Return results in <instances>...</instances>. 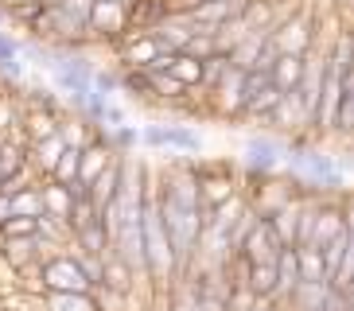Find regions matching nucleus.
<instances>
[{
	"mask_svg": "<svg viewBox=\"0 0 354 311\" xmlns=\"http://www.w3.org/2000/svg\"><path fill=\"white\" fill-rule=\"evenodd\" d=\"M109 164H113V152H109L97 136L90 140V144L78 148V195H86V187L94 183Z\"/></svg>",
	"mask_w": 354,
	"mask_h": 311,
	"instance_id": "9b49d317",
	"label": "nucleus"
},
{
	"mask_svg": "<svg viewBox=\"0 0 354 311\" xmlns=\"http://www.w3.org/2000/svg\"><path fill=\"white\" fill-rule=\"evenodd\" d=\"M8 210L12 218H39L43 214V198H39V183L24 187L16 195H8Z\"/></svg>",
	"mask_w": 354,
	"mask_h": 311,
	"instance_id": "412c9836",
	"label": "nucleus"
},
{
	"mask_svg": "<svg viewBox=\"0 0 354 311\" xmlns=\"http://www.w3.org/2000/svg\"><path fill=\"white\" fill-rule=\"evenodd\" d=\"M35 308L39 311H97L94 296L86 292V296H63V292H43L35 296Z\"/></svg>",
	"mask_w": 354,
	"mask_h": 311,
	"instance_id": "6ab92c4d",
	"label": "nucleus"
},
{
	"mask_svg": "<svg viewBox=\"0 0 354 311\" xmlns=\"http://www.w3.org/2000/svg\"><path fill=\"white\" fill-rule=\"evenodd\" d=\"M241 288H250L253 300H272V292H277V269L272 265H250Z\"/></svg>",
	"mask_w": 354,
	"mask_h": 311,
	"instance_id": "aec40b11",
	"label": "nucleus"
},
{
	"mask_svg": "<svg viewBox=\"0 0 354 311\" xmlns=\"http://www.w3.org/2000/svg\"><path fill=\"white\" fill-rule=\"evenodd\" d=\"M241 93H245V74L234 70V66H226L222 70V78L214 86H210L203 97L210 102V109H214V117H222V121H230V117H241Z\"/></svg>",
	"mask_w": 354,
	"mask_h": 311,
	"instance_id": "0eeeda50",
	"label": "nucleus"
},
{
	"mask_svg": "<svg viewBox=\"0 0 354 311\" xmlns=\"http://www.w3.org/2000/svg\"><path fill=\"white\" fill-rule=\"evenodd\" d=\"M269 47L277 55H296V59H304V55L315 47V23L308 12H292V16H281V20L269 28Z\"/></svg>",
	"mask_w": 354,
	"mask_h": 311,
	"instance_id": "20e7f679",
	"label": "nucleus"
},
{
	"mask_svg": "<svg viewBox=\"0 0 354 311\" xmlns=\"http://www.w3.org/2000/svg\"><path fill=\"white\" fill-rule=\"evenodd\" d=\"M55 8H63L66 16H71V20L86 31V20H90V8H94V0H59Z\"/></svg>",
	"mask_w": 354,
	"mask_h": 311,
	"instance_id": "5701e85b",
	"label": "nucleus"
},
{
	"mask_svg": "<svg viewBox=\"0 0 354 311\" xmlns=\"http://www.w3.org/2000/svg\"><path fill=\"white\" fill-rule=\"evenodd\" d=\"M59 140H63V148H82L94 140V124L78 113H63L59 117Z\"/></svg>",
	"mask_w": 354,
	"mask_h": 311,
	"instance_id": "a211bd4d",
	"label": "nucleus"
},
{
	"mask_svg": "<svg viewBox=\"0 0 354 311\" xmlns=\"http://www.w3.org/2000/svg\"><path fill=\"white\" fill-rule=\"evenodd\" d=\"M296 269H300V280H312V284H327V272H323L319 249L296 245Z\"/></svg>",
	"mask_w": 354,
	"mask_h": 311,
	"instance_id": "4be33fe9",
	"label": "nucleus"
},
{
	"mask_svg": "<svg viewBox=\"0 0 354 311\" xmlns=\"http://www.w3.org/2000/svg\"><path fill=\"white\" fill-rule=\"evenodd\" d=\"M0 238H35V218H8L0 226Z\"/></svg>",
	"mask_w": 354,
	"mask_h": 311,
	"instance_id": "b1692460",
	"label": "nucleus"
},
{
	"mask_svg": "<svg viewBox=\"0 0 354 311\" xmlns=\"http://www.w3.org/2000/svg\"><path fill=\"white\" fill-rule=\"evenodd\" d=\"M167 78L179 86V90L187 93H198V86H203V59H191V55H171V62H167Z\"/></svg>",
	"mask_w": 354,
	"mask_h": 311,
	"instance_id": "2eb2a0df",
	"label": "nucleus"
},
{
	"mask_svg": "<svg viewBox=\"0 0 354 311\" xmlns=\"http://www.w3.org/2000/svg\"><path fill=\"white\" fill-rule=\"evenodd\" d=\"M300 74H304V59H296V55H277V62H272V70H269V82L281 93H292L300 86Z\"/></svg>",
	"mask_w": 354,
	"mask_h": 311,
	"instance_id": "f3484780",
	"label": "nucleus"
},
{
	"mask_svg": "<svg viewBox=\"0 0 354 311\" xmlns=\"http://www.w3.org/2000/svg\"><path fill=\"white\" fill-rule=\"evenodd\" d=\"M327 288H331V284H312V280H300V284L288 292V300L281 303V311H323Z\"/></svg>",
	"mask_w": 354,
	"mask_h": 311,
	"instance_id": "dca6fc26",
	"label": "nucleus"
},
{
	"mask_svg": "<svg viewBox=\"0 0 354 311\" xmlns=\"http://www.w3.org/2000/svg\"><path fill=\"white\" fill-rule=\"evenodd\" d=\"M12 218V210H8V195H4V191H0V226H4V222H8Z\"/></svg>",
	"mask_w": 354,
	"mask_h": 311,
	"instance_id": "393cba45",
	"label": "nucleus"
},
{
	"mask_svg": "<svg viewBox=\"0 0 354 311\" xmlns=\"http://www.w3.org/2000/svg\"><path fill=\"white\" fill-rule=\"evenodd\" d=\"M195 183H198V207H203V214L241 191V179L230 164H198L195 160Z\"/></svg>",
	"mask_w": 354,
	"mask_h": 311,
	"instance_id": "39448f33",
	"label": "nucleus"
},
{
	"mask_svg": "<svg viewBox=\"0 0 354 311\" xmlns=\"http://www.w3.org/2000/svg\"><path fill=\"white\" fill-rule=\"evenodd\" d=\"M39 198H43V214L71 226V210H74V198H78V195H71L66 187L51 183V179H43V183H39Z\"/></svg>",
	"mask_w": 354,
	"mask_h": 311,
	"instance_id": "4468645a",
	"label": "nucleus"
},
{
	"mask_svg": "<svg viewBox=\"0 0 354 311\" xmlns=\"http://www.w3.org/2000/svg\"><path fill=\"white\" fill-rule=\"evenodd\" d=\"M133 31L125 0H94L86 20V43H121Z\"/></svg>",
	"mask_w": 354,
	"mask_h": 311,
	"instance_id": "7ed1b4c3",
	"label": "nucleus"
},
{
	"mask_svg": "<svg viewBox=\"0 0 354 311\" xmlns=\"http://www.w3.org/2000/svg\"><path fill=\"white\" fill-rule=\"evenodd\" d=\"M97 288L105 292H117V296H125V300H133V292H136V272L129 269L125 261H117L113 253L102 261V284Z\"/></svg>",
	"mask_w": 354,
	"mask_h": 311,
	"instance_id": "f8f14e48",
	"label": "nucleus"
},
{
	"mask_svg": "<svg viewBox=\"0 0 354 311\" xmlns=\"http://www.w3.org/2000/svg\"><path fill=\"white\" fill-rule=\"evenodd\" d=\"M284 160H288V140L272 133H253L241 144V171L245 179H269V176H284Z\"/></svg>",
	"mask_w": 354,
	"mask_h": 311,
	"instance_id": "f257e3e1",
	"label": "nucleus"
},
{
	"mask_svg": "<svg viewBox=\"0 0 354 311\" xmlns=\"http://www.w3.org/2000/svg\"><path fill=\"white\" fill-rule=\"evenodd\" d=\"M140 144L164 148L171 156H183V160H195L203 152V136L191 124H145L140 129Z\"/></svg>",
	"mask_w": 354,
	"mask_h": 311,
	"instance_id": "423d86ee",
	"label": "nucleus"
},
{
	"mask_svg": "<svg viewBox=\"0 0 354 311\" xmlns=\"http://www.w3.org/2000/svg\"><path fill=\"white\" fill-rule=\"evenodd\" d=\"M117 55H121V70H152V62L160 59V43L148 35V31L133 28L125 39L117 43Z\"/></svg>",
	"mask_w": 354,
	"mask_h": 311,
	"instance_id": "1a4fd4ad",
	"label": "nucleus"
},
{
	"mask_svg": "<svg viewBox=\"0 0 354 311\" xmlns=\"http://www.w3.org/2000/svg\"><path fill=\"white\" fill-rule=\"evenodd\" d=\"M59 117L63 113H51V109H28L16 124V129H24V144H39V140L55 136L59 133Z\"/></svg>",
	"mask_w": 354,
	"mask_h": 311,
	"instance_id": "ddd939ff",
	"label": "nucleus"
},
{
	"mask_svg": "<svg viewBox=\"0 0 354 311\" xmlns=\"http://www.w3.org/2000/svg\"><path fill=\"white\" fill-rule=\"evenodd\" d=\"M35 276H39V296L43 292H63V296H86V292H94V284L86 280V272H82V265L74 261V253H55V257H47V261H39L35 265Z\"/></svg>",
	"mask_w": 354,
	"mask_h": 311,
	"instance_id": "f03ea898",
	"label": "nucleus"
},
{
	"mask_svg": "<svg viewBox=\"0 0 354 311\" xmlns=\"http://www.w3.org/2000/svg\"><path fill=\"white\" fill-rule=\"evenodd\" d=\"M277 253H281V241H277L272 226L265 222V218H257V226L250 229V238L241 241V249L234 253V257H241L245 265H272Z\"/></svg>",
	"mask_w": 354,
	"mask_h": 311,
	"instance_id": "9d476101",
	"label": "nucleus"
},
{
	"mask_svg": "<svg viewBox=\"0 0 354 311\" xmlns=\"http://www.w3.org/2000/svg\"><path fill=\"white\" fill-rule=\"evenodd\" d=\"M0 183H4V171H0Z\"/></svg>",
	"mask_w": 354,
	"mask_h": 311,
	"instance_id": "a878e982",
	"label": "nucleus"
},
{
	"mask_svg": "<svg viewBox=\"0 0 354 311\" xmlns=\"http://www.w3.org/2000/svg\"><path fill=\"white\" fill-rule=\"evenodd\" d=\"M281 102V90L269 82V74H245V93H241V117H250V121H261L272 113V105Z\"/></svg>",
	"mask_w": 354,
	"mask_h": 311,
	"instance_id": "6e6552de",
	"label": "nucleus"
}]
</instances>
